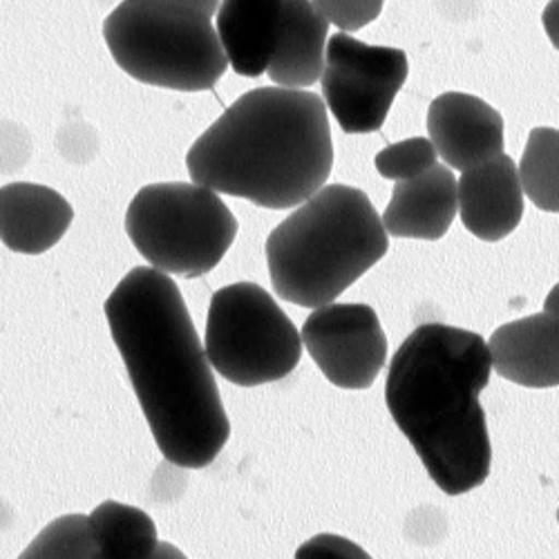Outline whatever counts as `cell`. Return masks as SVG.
Instances as JSON below:
<instances>
[{
	"label": "cell",
	"instance_id": "cell-22",
	"mask_svg": "<svg viewBox=\"0 0 559 559\" xmlns=\"http://www.w3.org/2000/svg\"><path fill=\"white\" fill-rule=\"evenodd\" d=\"M298 559H367L369 555L341 535H316L296 550Z\"/></svg>",
	"mask_w": 559,
	"mask_h": 559
},
{
	"label": "cell",
	"instance_id": "cell-9",
	"mask_svg": "<svg viewBox=\"0 0 559 559\" xmlns=\"http://www.w3.org/2000/svg\"><path fill=\"white\" fill-rule=\"evenodd\" d=\"M300 334L324 379L341 390L371 388L385 367L388 336L369 305H322L305 320Z\"/></svg>",
	"mask_w": 559,
	"mask_h": 559
},
{
	"label": "cell",
	"instance_id": "cell-4",
	"mask_svg": "<svg viewBox=\"0 0 559 559\" xmlns=\"http://www.w3.org/2000/svg\"><path fill=\"white\" fill-rule=\"evenodd\" d=\"M390 249L383 217L354 186L330 183L266 238L275 294L298 307L334 302Z\"/></svg>",
	"mask_w": 559,
	"mask_h": 559
},
{
	"label": "cell",
	"instance_id": "cell-24",
	"mask_svg": "<svg viewBox=\"0 0 559 559\" xmlns=\"http://www.w3.org/2000/svg\"><path fill=\"white\" fill-rule=\"evenodd\" d=\"M166 3H177V5H186V8H193L204 12L206 16H213L219 8L222 0H166Z\"/></svg>",
	"mask_w": 559,
	"mask_h": 559
},
{
	"label": "cell",
	"instance_id": "cell-3",
	"mask_svg": "<svg viewBox=\"0 0 559 559\" xmlns=\"http://www.w3.org/2000/svg\"><path fill=\"white\" fill-rule=\"evenodd\" d=\"M332 128L309 90L258 87L230 104L186 155L193 181L255 206H300L330 179Z\"/></svg>",
	"mask_w": 559,
	"mask_h": 559
},
{
	"label": "cell",
	"instance_id": "cell-1",
	"mask_svg": "<svg viewBox=\"0 0 559 559\" xmlns=\"http://www.w3.org/2000/svg\"><path fill=\"white\" fill-rule=\"evenodd\" d=\"M104 311L159 452L179 468H206L224 450L230 424L175 280L155 266H134Z\"/></svg>",
	"mask_w": 559,
	"mask_h": 559
},
{
	"label": "cell",
	"instance_id": "cell-23",
	"mask_svg": "<svg viewBox=\"0 0 559 559\" xmlns=\"http://www.w3.org/2000/svg\"><path fill=\"white\" fill-rule=\"evenodd\" d=\"M542 23L552 43V48L559 50V0H550V3L546 5V10L542 14Z\"/></svg>",
	"mask_w": 559,
	"mask_h": 559
},
{
	"label": "cell",
	"instance_id": "cell-8",
	"mask_svg": "<svg viewBox=\"0 0 559 559\" xmlns=\"http://www.w3.org/2000/svg\"><path fill=\"white\" fill-rule=\"evenodd\" d=\"M407 72L403 50L367 45L347 32H338L328 45L320 79L322 95L345 132H377L405 85Z\"/></svg>",
	"mask_w": 559,
	"mask_h": 559
},
{
	"label": "cell",
	"instance_id": "cell-12",
	"mask_svg": "<svg viewBox=\"0 0 559 559\" xmlns=\"http://www.w3.org/2000/svg\"><path fill=\"white\" fill-rule=\"evenodd\" d=\"M459 215V179L445 164L414 179L396 181L383 213L388 236L409 240H441Z\"/></svg>",
	"mask_w": 559,
	"mask_h": 559
},
{
	"label": "cell",
	"instance_id": "cell-14",
	"mask_svg": "<svg viewBox=\"0 0 559 559\" xmlns=\"http://www.w3.org/2000/svg\"><path fill=\"white\" fill-rule=\"evenodd\" d=\"M70 202L50 186L14 181L0 191V240L14 253L40 255L66 236Z\"/></svg>",
	"mask_w": 559,
	"mask_h": 559
},
{
	"label": "cell",
	"instance_id": "cell-16",
	"mask_svg": "<svg viewBox=\"0 0 559 559\" xmlns=\"http://www.w3.org/2000/svg\"><path fill=\"white\" fill-rule=\"evenodd\" d=\"M283 0H222L215 29L228 66L242 76H262L273 59Z\"/></svg>",
	"mask_w": 559,
	"mask_h": 559
},
{
	"label": "cell",
	"instance_id": "cell-6",
	"mask_svg": "<svg viewBox=\"0 0 559 559\" xmlns=\"http://www.w3.org/2000/svg\"><path fill=\"white\" fill-rule=\"evenodd\" d=\"M126 233L151 266L181 277H202L226 255L238 219L217 191L198 181L151 183L126 211Z\"/></svg>",
	"mask_w": 559,
	"mask_h": 559
},
{
	"label": "cell",
	"instance_id": "cell-18",
	"mask_svg": "<svg viewBox=\"0 0 559 559\" xmlns=\"http://www.w3.org/2000/svg\"><path fill=\"white\" fill-rule=\"evenodd\" d=\"M520 179L526 198L537 209L559 213V130H531L520 164Z\"/></svg>",
	"mask_w": 559,
	"mask_h": 559
},
{
	"label": "cell",
	"instance_id": "cell-13",
	"mask_svg": "<svg viewBox=\"0 0 559 559\" xmlns=\"http://www.w3.org/2000/svg\"><path fill=\"white\" fill-rule=\"evenodd\" d=\"M492 369L533 390L559 385V318L546 311L508 322L490 336Z\"/></svg>",
	"mask_w": 559,
	"mask_h": 559
},
{
	"label": "cell",
	"instance_id": "cell-25",
	"mask_svg": "<svg viewBox=\"0 0 559 559\" xmlns=\"http://www.w3.org/2000/svg\"><path fill=\"white\" fill-rule=\"evenodd\" d=\"M544 311H546V313H550V316H557V318H559V285H555V287L550 289V294L546 296Z\"/></svg>",
	"mask_w": 559,
	"mask_h": 559
},
{
	"label": "cell",
	"instance_id": "cell-17",
	"mask_svg": "<svg viewBox=\"0 0 559 559\" xmlns=\"http://www.w3.org/2000/svg\"><path fill=\"white\" fill-rule=\"evenodd\" d=\"M90 531L106 559H153L162 546L148 512L119 501H104L92 510Z\"/></svg>",
	"mask_w": 559,
	"mask_h": 559
},
{
	"label": "cell",
	"instance_id": "cell-19",
	"mask_svg": "<svg viewBox=\"0 0 559 559\" xmlns=\"http://www.w3.org/2000/svg\"><path fill=\"white\" fill-rule=\"evenodd\" d=\"M23 559H92L99 548L92 539L90 518L63 515L45 526L23 550Z\"/></svg>",
	"mask_w": 559,
	"mask_h": 559
},
{
	"label": "cell",
	"instance_id": "cell-5",
	"mask_svg": "<svg viewBox=\"0 0 559 559\" xmlns=\"http://www.w3.org/2000/svg\"><path fill=\"white\" fill-rule=\"evenodd\" d=\"M104 38L128 76L155 87L211 90L228 68L211 16L166 0H123L106 19Z\"/></svg>",
	"mask_w": 559,
	"mask_h": 559
},
{
	"label": "cell",
	"instance_id": "cell-26",
	"mask_svg": "<svg viewBox=\"0 0 559 559\" xmlns=\"http://www.w3.org/2000/svg\"><path fill=\"white\" fill-rule=\"evenodd\" d=\"M557 520H559V512H557Z\"/></svg>",
	"mask_w": 559,
	"mask_h": 559
},
{
	"label": "cell",
	"instance_id": "cell-21",
	"mask_svg": "<svg viewBox=\"0 0 559 559\" xmlns=\"http://www.w3.org/2000/svg\"><path fill=\"white\" fill-rule=\"evenodd\" d=\"M318 12L341 32H358L383 12L385 0H311Z\"/></svg>",
	"mask_w": 559,
	"mask_h": 559
},
{
	"label": "cell",
	"instance_id": "cell-15",
	"mask_svg": "<svg viewBox=\"0 0 559 559\" xmlns=\"http://www.w3.org/2000/svg\"><path fill=\"white\" fill-rule=\"evenodd\" d=\"M330 25L311 0H283V21L266 70L271 83L292 90L318 83L328 59Z\"/></svg>",
	"mask_w": 559,
	"mask_h": 559
},
{
	"label": "cell",
	"instance_id": "cell-20",
	"mask_svg": "<svg viewBox=\"0 0 559 559\" xmlns=\"http://www.w3.org/2000/svg\"><path fill=\"white\" fill-rule=\"evenodd\" d=\"M437 159L439 153L430 136H412L383 148L377 155L374 166L385 179L405 181L428 173L432 166H437Z\"/></svg>",
	"mask_w": 559,
	"mask_h": 559
},
{
	"label": "cell",
	"instance_id": "cell-11",
	"mask_svg": "<svg viewBox=\"0 0 559 559\" xmlns=\"http://www.w3.org/2000/svg\"><path fill=\"white\" fill-rule=\"evenodd\" d=\"M459 217L484 242L508 238L524 217V186L515 162L501 153L463 170L459 179Z\"/></svg>",
	"mask_w": 559,
	"mask_h": 559
},
{
	"label": "cell",
	"instance_id": "cell-10",
	"mask_svg": "<svg viewBox=\"0 0 559 559\" xmlns=\"http://www.w3.org/2000/svg\"><path fill=\"white\" fill-rule=\"evenodd\" d=\"M428 132L452 170H468L503 153V119L479 97L445 92L428 110Z\"/></svg>",
	"mask_w": 559,
	"mask_h": 559
},
{
	"label": "cell",
	"instance_id": "cell-7",
	"mask_svg": "<svg viewBox=\"0 0 559 559\" xmlns=\"http://www.w3.org/2000/svg\"><path fill=\"white\" fill-rule=\"evenodd\" d=\"M302 334L273 296L255 283L213 294L204 347L222 379L258 388L287 379L302 356Z\"/></svg>",
	"mask_w": 559,
	"mask_h": 559
},
{
	"label": "cell",
	"instance_id": "cell-2",
	"mask_svg": "<svg viewBox=\"0 0 559 559\" xmlns=\"http://www.w3.org/2000/svg\"><path fill=\"white\" fill-rule=\"evenodd\" d=\"M490 371L488 343L441 322L416 328L390 362L388 409L450 497L479 488L490 475L492 448L479 403Z\"/></svg>",
	"mask_w": 559,
	"mask_h": 559
}]
</instances>
